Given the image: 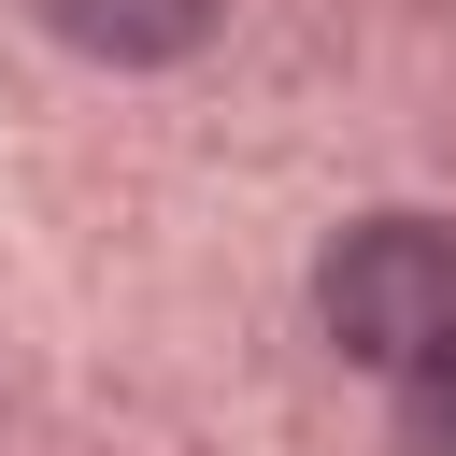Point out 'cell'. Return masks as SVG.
Wrapping results in <instances>:
<instances>
[{"instance_id":"cell-1","label":"cell","mask_w":456,"mask_h":456,"mask_svg":"<svg viewBox=\"0 0 456 456\" xmlns=\"http://www.w3.org/2000/svg\"><path fill=\"white\" fill-rule=\"evenodd\" d=\"M314 314H328V342H342L356 370L428 385V370L456 356V228H442V214H370V228H342L328 271H314Z\"/></svg>"},{"instance_id":"cell-2","label":"cell","mask_w":456,"mask_h":456,"mask_svg":"<svg viewBox=\"0 0 456 456\" xmlns=\"http://www.w3.org/2000/svg\"><path fill=\"white\" fill-rule=\"evenodd\" d=\"M214 14H228V0H43V28L86 43V57H114V71H157V57L214 43Z\"/></svg>"},{"instance_id":"cell-3","label":"cell","mask_w":456,"mask_h":456,"mask_svg":"<svg viewBox=\"0 0 456 456\" xmlns=\"http://www.w3.org/2000/svg\"><path fill=\"white\" fill-rule=\"evenodd\" d=\"M399 428H413V456H456V356L428 385H399Z\"/></svg>"}]
</instances>
